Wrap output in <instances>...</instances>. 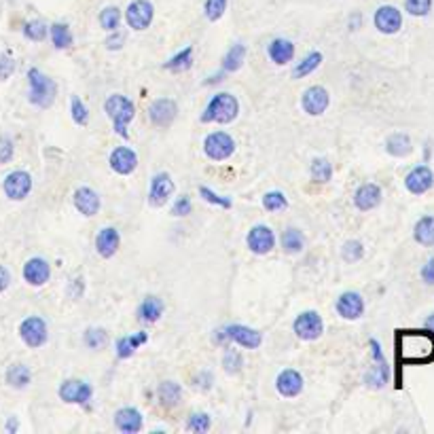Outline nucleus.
I'll list each match as a JSON object with an SVG mask.
<instances>
[{"instance_id": "9b49d317", "label": "nucleus", "mask_w": 434, "mask_h": 434, "mask_svg": "<svg viewBox=\"0 0 434 434\" xmlns=\"http://www.w3.org/2000/svg\"><path fill=\"white\" fill-rule=\"evenodd\" d=\"M223 330L227 335V341H233L246 350H258L263 346V332L246 324H227L223 326Z\"/></svg>"}, {"instance_id": "a211bd4d", "label": "nucleus", "mask_w": 434, "mask_h": 434, "mask_svg": "<svg viewBox=\"0 0 434 434\" xmlns=\"http://www.w3.org/2000/svg\"><path fill=\"white\" fill-rule=\"evenodd\" d=\"M434 187V172L430 165L419 163L415 168H411L405 176V189L411 195H424Z\"/></svg>"}, {"instance_id": "c756f323", "label": "nucleus", "mask_w": 434, "mask_h": 434, "mask_svg": "<svg viewBox=\"0 0 434 434\" xmlns=\"http://www.w3.org/2000/svg\"><path fill=\"white\" fill-rule=\"evenodd\" d=\"M163 312H165V305H163L161 299L155 296V294H149V296H144V301L138 305L136 316L142 324H155V322H159Z\"/></svg>"}, {"instance_id": "13d9d810", "label": "nucleus", "mask_w": 434, "mask_h": 434, "mask_svg": "<svg viewBox=\"0 0 434 434\" xmlns=\"http://www.w3.org/2000/svg\"><path fill=\"white\" fill-rule=\"evenodd\" d=\"M197 388H202V390H210L212 388V373L210 371H202L197 375Z\"/></svg>"}, {"instance_id": "3c124183", "label": "nucleus", "mask_w": 434, "mask_h": 434, "mask_svg": "<svg viewBox=\"0 0 434 434\" xmlns=\"http://www.w3.org/2000/svg\"><path fill=\"white\" fill-rule=\"evenodd\" d=\"M227 5H229V0H206L204 13H206L208 21H218L225 15Z\"/></svg>"}, {"instance_id": "49530a36", "label": "nucleus", "mask_w": 434, "mask_h": 434, "mask_svg": "<svg viewBox=\"0 0 434 434\" xmlns=\"http://www.w3.org/2000/svg\"><path fill=\"white\" fill-rule=\"evenodd\" d=\"M100 26H102L106 32H115V30H119V26H121V11L117 9V7H106V9H102L100 11Z\"/></svg>"}, {"instance_id": "cd10ccee", "label": "nucleus", "mask_w": 434, "mask_h": 434, "mask_svg": "<svg viewBox=\"0 0 434 434\" xmlns=\"http://www.w3.org/2000/svg\"><path fill=\"white\" fill-rule=\"evenodd\" d=\"M149 341V332L147 330H138V332H131V335H125V337H119L117 343H115V350H117V356L121 360H127L136 354V350L140 346H144Z\"/></svg>"}, {"instance_id": "a18cd8bd", "label": "nucleus", "mask_w": 434, "mask_h": 434, "mask_svg": "<svg viewBox=\"0 0 434 434\" xmlns=\"http://www.w3.org/2000/svg\"><path fill=\"white\" fill-rule=\"evenodd\" d=\"M263 208L267 212H282L288 208V197L282 191H267L263 195Z\"/></svg>"}, {"instance_id": "7ed1b4c3", "label": "nucleus", "mask_w": 434, "mask_h": 434, "mask_svg": "<svg viewBox=\"0 0 434 434\" xmlns=\"http://www.w3.org/2000/svg\"><path fill=\"white\" fill-rule=\"evenodd\" d=\"M104 113L106 117L111 119L113 123V129L117 136H121L123 140L129 138V123L133 121V117H136V106H133V102L123 95V93H113L106 97V102H104Z\"/></svg>"}, {"instance_id": "6e6d98bb", "label": "nucleus", "mask_w": 434, "mask_h": 434, "mask_svg": "<svg viewBox=\"0 0 434 434\" xmlns=\"http://www.w3.org/2000/svg\"><path fill=\"white\" fill-rule=\"evenodd\" d=\"M424 284L428 286H434V256H430L424 265H422V272H419Z\"/></svg>"}, {"instance_id": "603ef678", "label": "nucleus", "mask_w": 434, "mask_h": 434, "mask_svg": "<svg viewBox=\"0 0 434 434\" xmlns=\"http://www.w3.org/2000/svg\"><path fill=\"white\" fill-rule=\"evenodd\" d=\"M193 212V202H191V197L189 195H180L174 199V204L170 208V214L180 218V216H189Z\"/></svg>"}, {"instance_id": "5fc2aeb1", "label": "nucleus", "mask_w": 434, "mask_h": 434, "mask_svg": "<svg viewBox=\"0 0 434 434\" xmlns=\"http://www.w3.org/2000/svg\"><path fill=\"white\" fill-rule=\"evenodd\" d=\"M13 155H15V144H13V140L11 138H0V165L3 163H9L11 159H13Z\"/></svg>"}, {"instance_id": "b1692460", "label": "nucleus", "mask_w": 434, "mask_h": 434, "mask_svg": "<svg viewBox=\"0 0 434 434\" xmlns=\"http://www.w3.org/2000/svg\"><path fill=\"white\" fill-rule=\"evenodd\" d=\"M121 246V233L115 227H102L95 236V252L102 258H113Z\"/></svg>"}, {"instance_id": "864d4df0", "label": "nucleus", "mask_w": 434, "mask_h": 434, "mask_svg": "<svg viewBox=\"0 0 434 434\" xmlns=\"http://www.w3.org/2000/svg\"><path fill=\"white\" fill-rule=\"evenodd\" d=\"M15 73V59L9 53H0V81H7Z\"/></svg>"}, {"instance_id": "4be33fe9", "label": "nucleus", "mask_w": 434, "mask_h": 434, "mask_svg": "<svg viewBox=\"0 0 434 434\" xmlns=\"http://www.w3.org/2000/svg\"><path fill=\"white\" fill-rule=\"evenodd\" d=\"M384 199V191L375 182H364L354 191V206L360 212H371L375 210Z\"/></svg>"}, {"instance_id": "f3484780", "label": "nucleus", "mask_w": 434, "mask_h": 434, "mask_svg": "<svg viewBox=\"0 0 434 434\" xmlns=\"http://www.w3.org/2000/svg\"><path fill=\"white\" fill-rule=\"evenodd\" d=\"M108 165L115 174L129 176L138 168V153L131 147H115L113 153L108 155Z\"/></svg>"}, {"instance_id": "7c9ffc66", "label": "nucleus", "mask_w": 434, "mask_h": 434, "mask_svg": "<svg viewBox=\"0 0 434 434\" xmlns=\"http://www.w3.org/2000/svg\"><path fill=\"white\" fill-rule=\"evenodd\" d=\"M180 398H182V388H180V384L168 379V381H161V384L157 386V400H159V405H161L163 409H174V407H178Z\"/></svg>"}, {"instance_id": "8fccbe9b", "label": "nucleus", "mask_w": 434, "mask_h": 434, "mask_svg": "<svg viewBox=\"0 0 434 434\" xmlns=\"http://www.w3.org/2000/svg\"><path fill=\"white\" fill-rule=\"evenodd\" d=\"M405 11L411 17H426L432 11V0H405Z\"/></svg>"}, {"instance_id": "de8ad7c7", "label": "nucleus", "mask_w": 434, "mask_h": 434, "mask_svg": "<svg viewBox=\"0 0 434 434\" xmlns=\"http://www.w3.org/2000/svg\"><path fill=\"white\" fill-rule=\"evenodd\" d=\"M70 117L81 127H85L89 123V108L85 106V102H83L79 95H73L70 97Z\"/></svg>"}, {"instance_id": "f8f14e48", "label": "nucleus", "mask_w": 434, "mask_h": 434, "mask_svg": "<svg viewBox=\"0 0 434 434\" xmlns=\"http://www.w3.org/2000/svg\"><path fill=\"white\" fill-rule=\"evenodd\" d=\"M178 117V104L172 97H159L149 106V119L157 129H168Z\"/></svg>"}, {"instance_id": "c85d7f7f", "label": "nucleus", "mask_w": 434, "mask_h": 434, "mask_svg": "<svg viewBox=\"0 0 434 434\" xmlns=\"http://www.w3.org/2000/svg\"><path fill=\"white\" fill-rule=\"evenodd\" d=\"M411 151H413V142H411V136L405 131H394L386 138V153L390 157L403 159V157H409Z\"/></svg>"}, {"instance_id": "c03bdc74", "label": "nucleus", "mask_w": 434, "mask_h": 434, "mask_svg": "<svg viewBox=\"0 0 434 434\" xmlns=\"http://www.w3.org/2000/svg\"><path fill=\"white\" fill-rule=\"evenodd\" d=\"M197 191H199V197H202L204 202H208V204H212V206H216V208H223V210H231V208H233V199H231V197L218 195L216 191H212V189L206 187V185H202Z\"/></svg>"}, {"instance_id": "bb28decb", "label": "nucleus", "mask_w": 434, "mask_h": 434, "mask_svg": "<svg viewBox=\"0 0 434 434\" xmlns=\"http://www.w3.org/2000/svg\"><path fill=\"white\" fill-rule=\"evenodd\" d=\"M294 43L290 39H274L270 45H267V55L276 66H286L294 59Z\"/></svg>"}, {"instance_id": "412c9836", "label": "nucleus", "mask_w": 434, "mask_h": 434, "mask_svg": "<svg viewBox=\"0 0 434 434\" xmlns=\"http://www.w3.org/2000/svg\"><path fill=\"white\" fill-rule=\"evenodd\" d=\"M73 206L81 216L91 218L102 208V199H100V195L91 187H79L73 193Z\"/></svg>"}, {"instance_id": "4c0bfd02", "label": "nucleus", "mask_w": 434, "mask_h": 434, "mask_svg": "<svg viewBox=\"0 0 434 434\" xmlns=\"http://www.w3.org/2000/svg\"><path fill=\"white\" fill-rule=\"evenodd\" d=\"M191 66H193V47H185L180 49L174 57H170L168 62L163 64V68L165 70H170V73H187L191 70Z\"/></svg>"}, {"instance_id": "c9c22d12", "label": "nucleus", "mask_w": 434, "mask_h": 434, "mask_svg": "<svg viewBox=\"0 0 434 434\" xmlns=\"http://www.w3.org/2000/svg\"><path fill=\"white\" fill-rule=\"evenodd\" d=\"M49 37H51V43H53L55 49H70L73 43H75L70 28L66 23H59V21L49 26Z\"/></svg>"}, {"instance_id": "2f4dec72", "label": "nucleus", "mask_w": 434, "mask_h": 434, "mask_svg": "<svg viewBox=\"0 0 434 434\" xmlns=\"http://www.w3.org/2000/svg\"><path fill=\"white\" fill-rule=\"evenodd\" d=\"M413 240L424 246V248H432L434 246V216L426 214L422 216L415 227H413Z\"/></svg>"}, {"instance_id": "aec40b11", "label": "nucleus", "mask_w": 434, "mask_h": 434, "mask_svg": "<svg viewBox=\"0 0 434 434\" xmlns=\"http://www.w3.org/2000/svg\"><path fill=\"white\" fill-rule=\"evenodd\" d=\"M23 280L30 284V286H45L51 278V265L43 258V256H32L23 263Z\"/></svg>"}, {"instance_id": "4d7b16f0", "label": "nucleus", "mask_w": 434, "mask_h": 434, "mask_svg": "<svg viewBox=\"0 0 434 434\" xmlns=\"http://www.w3.org/2000/svg\"><path fill=\"white\" fill-rule=\"evenodd\" d=\"M123 43H125V37L121 35L119 30H115V37H108L106 39V49L108 51H119L123 47Z\"/></svg>"}, {"instance_id": "f704fd0d", "label": "nucleus", "mask_w": 434, "mask_h": 434, "mask_svg": "<svg viewBox=\"0 0 434 434\" xmlns=\"http://www.w3.org/2000/svg\"><path fill=\"white\" fill-rule=\"evenodd\" d=\"M5 379H7V384H9L11 388L23 390V388H28L30 381H32V371L28 369L26 364H11L9 369H7V373H5Z\"/></svg>"}, {"instance_id": "393cba45", "label": "nucleus", "mask_w": 434, "mask_h": 434, "mask_svg": "<svg viewBox=\"0 0 434 434\" xmlns=\"http://www.w3.org/2000/svg\"><path fill=\"white\" fill-rule=\"evenodd\" d=\"M144 426V417L136 407H121L115 413V428L125 434H138Z\"/></svg>"}, {"instance_id": "680f3d73", "label": "nucleus", "mask_w": 434, "mask_h": 434, "mask_svg": "<svg viewBox=\"0 0 434 434\" xmlns=\"http://www.w3.org/2000/svg\"><path fill=\"white\" fill-rule=\"evenodd\" d=\"M7 430H9V432H15V430H17V417H11V419L7 422Z\"/></svg>"}, {"instance_id": "6e6552de", "label": "nucleus", "mask_w": 434, "mask_h": 434, "mask_svg": "<svg viewBox=\"0 0 434 434\" xmlns=\"http://www.w3.org/2000/svg\"><path fill=\"white\" fill-rule=\"evenodd\" d=\"M153 17H155V7L149 0H133L125 9V23L136 32L149 30L153 23Z\"/></svg>"}, {"instance_id": "6ab92c4d", "label": "nucleus", "mask_w": 434, "mask_h": 434, "mask_svg": "<svg viewBox=\"0 0 434 434\" xmlns=\"http://www.w3.org/2000/svg\"><path fill=\"white\" fill-rule=\"evenodd\" d=\"M335 310L343 320H360L364 316V296L356 290H346L339 294Z\"/></svg>"}, {"instance_id": "20e7f679", "label": "nucleus", "mask_w": 434, "mask_h": 434, "mask_svg": "<svg viewBox=\"0 0 434 434\" xmlns=\"http://www.w3.org/2000/svg\"><path fill=\"white\" fill-rule=\"evenodd\" d=\"M28 85H30V104H35L39 108H51L57 95V83L49 79L43 70L39 68H30L28 70Z\"/></svg>"}, {"instance_id": "a19ab883", "label": "nucleus", "mask_w": 434, "mask_h": 434, "mask_svg": "<svg viewBox=\"0 0 434 434\" xmlns=\"http://www.w3.org/2000/svg\"><path fill=\"white\" fill-rule=\"evenodd\" d=\"M212 428V417L206 411H193L187 417V430L195 432V434H206Z\"/></svg>"}, {"instance_id": "e433bc0d", "label": "nucleus", "mask_w": 434, "mask_h": 434, "mask_svg": "<svg viewBox=\"0 0 434 434\" xmlns=\"http://www.w3.org/2000/svg\"><path fill=\"white\" fill-rule=\"evenodd\" d=\"M324 55L320 51H310L301 62H299L292 68V79H305L308 75H312L316 68H320Z\"/></svg>"}, {"instance_id": "5701e85b", "label": "nucleus", "mask_w": 434, "mask_h": 434, "mask_svg": "<svg viewBox=\"0 0 434 434\" xmlns=\"http://www.w3.org/2000/svg\"><path fill=\"white\" fill-rule=\"evenodd\" d=\"M305 388V379L296 369H284L276 377V390L284 398H296Z\"/></svg>"}, {"instance_id": "473e14b6", "label": "nucleus", "mask_w": 434, "mask_h": 434, "mask_svg": "<svg viewBox=\"0 0 434 434\" xmlns=\"http://www.w3.org/2000/svg\"><path fill=\"white\" fill-rule=\"evenodd\" d=\"M280 244H282V250H284L286 254H299V252H303V248H305V236H303V231H301V229H296V227H288V229L282 233Z\"/></svg>"}, {"instance_id": "37998d69", "label": "nucleus", "mask_w": 434, "mask_h": 434, "mask_svg": "<svg viewBox=\"0 0 434 434\" xmlns=\"http://www.w3.org/2000/svg\"><path fill=\"white\" fill-rule=\"evenodd\" d=\"M47 35H49V28L41 19H32V21L23 23V37L32 43H43L47 39Z\"/></svg>"}, {"instance_id": "f03ea898", "label": "nucleus", "mask_w": 434, "mask_h": 434, "mask_svg": "<svg viewBox=\"0 0 434 434\" xmlns=\"http://www.w3.org/2000/svg\"><path fill=\"white\" fill-rule=\"evenodd\" d=\"M238 115H240V100L229 91H220L212 95L210 102L206 104L202 113V123L229 125L238 119Z\"/></svg>"}, {"instance_id": "f257e3e1", "label": "nucleus", "mask_w": 434, "mask_h": 434, "mask_svg": "<svg viewBox=\"0 0 434 434\" xmlns=\"http://www.w3.org/2000/svg\"><path fill=\"white\" fill-rule=\"evenodd\" d=\"M396 360L398 364H428L434 360V332L422 330H396Z\"/></svg>"}, {"instance_id": "58836bf2", "label": "nucleus", "mask_w": 434, "mask_h": 434, "mask_svg": "<svg viewBox=\"0 0 434 434\" xmlns=\"http://www.w3.org/2000/svg\"><path fill=\"white\" fill-rule=\"evenodd\" d=\"M310 176L316 185H326L332 178V163L326 157H316L310 165Z\"/></svg>"}, {"instance_id": "2eb2a0df", "label": "nucleus", "mask_w": 434, "mask_h": 434, "mask_svg": "<svg viewBox=\"0 0 434 434\" xmlns=\"http://www.w3.org/2000/svg\"><path fill=\"white\" fill-rule=\"evenodd\" d=\"M176 185L172 180V176L168 172H159L153 176L151 180V189H149V204L153 208H161L170 202V197L174 195Z\"/></svg>"}, {"instance_id": "79ce46f5", "label": "nucleus", "mask_w": 434, "mask_h": 434, "mask_svg": "<svg viewBox=\"0 0 434 434\" xmlns=\"http://www.w3.org/2000/svg\"><path fill=\"white\" fill-rule=\"evenodd\" d=\"M220 364H223V371L227 375H240L242 369H244V356L238 350H227L223 354Z\"/></svg>"}, {"instance_id": "4468645a", "label": "nucleus", "mask_w": 434, "mask_h": 434, "mask_svg": "<svg viewBox=\"0 0 434 434\" xmlns=\"http://www.w3.org/2000/svg\"><path fill=\"white\" fill-rule=\"evenodd\" d=\"M328 104H330V93H328V89L322 87V85H312V87H308V89L303 91V95H301V108H303V113H308L310 117H320V115H324L326 108H328Z\"/></svg>"}, {"instance_id": "a878e982", "label": "nucleus", "mask_w": 434, "mask_h": 434, "mask_svg": "<svg viewBox=\"0 0 434 434\" xmlns=\"http://www.w3.org/2000/svg\"><path fill=\"white\" fill-rule=\"evenodd\" d=\"M390 377H392V369L388 360L379 358V360H373V366L364 373V386L371 390H381L390 384Z\"/></svg>"}, {"instance_id": "dca6fc26", "label": "nucleus", "mask_w": 434, "mask_h": 434, "mask_svg": "<svg viewBox=\"0 0 434 434\" xmlns=\"http://www.w3.org/2000/svg\"><path fill=\"white\" fill-rule=\"evenodd\" d=\"M373 26L377 28L379 35H386V37L398 35L400 28H403V13L394 5H381L373 15Z\"/></svg>"}, {"instance_id": "9d476101", "label": "nucleus", "mask_w": 434, "mask_h": 434, "mask_svg": "<svg viewBox=\"0 0 434 434\" xmlns=\"http://www.w3.org/2000/svg\"><path fill=\"white\" fill-rule=\"evenodd\" d=\"M57 396L68 405H87L93 396V388L89 381L83 379H66L57 388Z\"/></svg>"}, {"instance_id": "052dcab7", "label": "nucleus", "mask_w": 434, "mask_h": 434, "mask_svg": "<svg viewBox=\"0 0 434 434\" xmlns=\"http://www.w3.org/2000/svg\"><path fill=\"white\" fill-rule=\"evenodd\" d=\"M424 328H428V330H432V332H434V312L426 316V320H424Z\"/></svg>"}, {"instance_id": "0eeeda50", "label": "nucleus", "mask_w": 434, "mask_h": 434, "mask_svg": "<svg viewBox=\"0 0 434 434\" xmlns=\"http://www.w3.org/2000/svg\"><path fill=\"white\" fill-rule=\"evenodd\" d=\"M19 337L30 350H39L49 339V328L47 322L41 316H28L19 324Z\"/></svg>"}, {"instance_id": "39448f33", "label": "nucleus", "mask_w": 434, "mask_h": 434, "mask_svg": "<svg viewBox=\"0 0 434 434\" xmlns=\"http://www.w3.org/2000/svg\"><path fill=\"white\" fill-rule=\"evenodd\" d=\"M236 153V140H233L231 133L218 129V131H210L204 138V155L210 161H227L229 157H233Z\"/></svg>"}, {"instance_id": "09e8293b", "label": "nucleus", "mask_w": 434, "mask_h": 434, "mask_svg": "<svg viewBox=\"0 0 434 434\" xmlns=\"http://www.w3.org/2000/svg\"><path fill=\"white\" fill-rule=\"evenodd\" d=\"M364 256V246H362V242L360 240H348L346 244H343V248H341V258L346 261V263H358L360 258Z\"/></svg>"}, {"instance_id": "bf43d9fd", "label": "nucleus", "mask_w": 434, "mask_h": 434, "mask_svg": "<svg viewBox=\"0 0 434 434\" xmlns=\"http://www.w3.org/2000/svg\"><path fill=\"white\" fill-rule=\"evenodd\" d=\"M11 284V274L5 265H0V292H5Z\"/></svg>"}, {"instance_id": "ea45409f", "label": "nucleus", "mask_w": 434, "mask_h": 434, "mask_svg": "<svg viewBox=\"0 0 434 434\" xmlns=\"http://www.w3.org/2000/svg\"><path fill=\"white\" fill-rule=\"evenodd\" d=\"M83 341L89 350H104L108 346V332L102 326H89L83 335Z\"/></svg>"}, {"instance_id": "423d86ee", "label": "nucleus", "mask_w": 434, "mask_h": 434, "mask_svg": "<svg viewBox=\"0 0 434 434\" xmlns=\"http://www.w3.org/2000/svg\"><path fill=\"white\" fill-rule=\"evenodd\" d=\"M292 330L301 341H316L324 332V320L316 310H305L294 318Z\"/></svg>"}, {"instance_id": "72a5a7b5", "label": "nucleus", "mask_w": 434, "mask_h": 434, "mask_svg": "<svg viewBox=\"0 0 434 434\" xmlns=\"http://www.w3.org/2000/svg\"><path fill=\"white\" fill-rule=\"evenodd\" d=\"M246 62V45L236 43L231 45L229 51L223 57V73H238Z\"/></svg>"}, {"instance_id": "ddd939ff", "label": "nucleus", "mask_w": 434, "mask_h": 434, "mask_svg": "<svg viewBox=\"0 0 434 434\" xmlns=\"http://www.w3.org/2000/svg\"><path fill=\"white\" fill-rule=\"evenodd\" d=\"M32 187H35V182H32V176L26 170H15L7 174L3 180V191L11 202H23L30 195Z\"/></svg>"}, {"instance_id": "1a4fd4ad", "label": "nucleus", "mask_w": 434, "mask_h": 434, "mask_svg": "<svg viewBox=\"0 0 434 434\" xmlns=\"http://www.w3.org/2000/svg\"><path fill=\"white\" fill-rule=\"evenodd\" d=\"M276 233L272 227H267V225H254L250 231H248V236H246V246L252 254L256 256H265V254H270L274 248H276Z\"/></svg>"}]
</instances>
